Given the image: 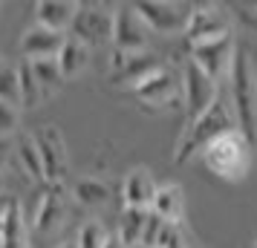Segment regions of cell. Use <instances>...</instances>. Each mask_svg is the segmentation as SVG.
<instances>
[{
	"mask_svg": "<svg viewBox=\"0 0 257 248\" xmlns=\"http://www.w3.org/2000/svg\"><path fill=\"white\" fill-rule=\"evenodd\" d=\"M225 87L231 95L240 133L251 144H257V52L248 44L237 47V58Z\"/></svg>",
	"mask_w": 257,
	"mask_h": 248,
	"instance_id": "2",
	"label": "cell"
},
{
	"mask_svg": "<svg viewBox=\"0 0 257 248\" xmlns=\"http://www.w3.org/2000/svg\"><path fill=\"white\" fill-rule=\"evenodd\" d=\"M228 9H234L237 18H240L245 26H251V29L257 32V3H231Z\"/></svg>",
	"mask_w": 257,
	"mask_h": 248,
	"instance_id": "30",
	"label": "cell"
},
{
	"mask_svg": "<svg viewBox=\"0 0 257 248\" xmlns=\"http://www.w3.org/2000/svg\"><path fill=\"white\" fill-rule=\"evenodd\" d=\"M90 52H93V49L87 47V44H81V41H75V38L67 35V41H64V47H61V52H58V67H61V72H64L67 81L78 78V75L87 70Z\"/></svg>",
	"mask_w": 257,
	"mask_h": 248,
	"instance_id": "20",
	"label": "cell"
},
{
	"mask_svg": "<svg viewBox=\"0 0 257 248\" xmlns=\"http://www.w3.org/2000/svg\"><path fill=\"white\" fill-rule=\"evenodd\" d=\"M35 144L44 159V170H47V185H61L64 173L70 170V150H67V139L58 130V124H44L35 133Z\"/></svg>",
	"mask_w": 257,
	"mask_h": 248,
	"instance_id": "12",
	"label": "cell"
},
{
	"mask_svg": "<svg viewBox=\"0 0 257 248\" xmlns=\"http://www.w3.org/2000/svg\"><path fill=\"white\" fill-rule=\"evenodd\" d=\"M251 245H254V248H257V234H254V242H251Z\"/></svg>",
	"mask_w": 257,
	"mask_h": 248,
	"instance_id": "36",
	"label": "cell"
},
{
	"mask_svg": "<svg viewBox=\"0 0 257 248\" xmlns=\"http://www.w3.org/2000/svg\"><path fill=\"white\" fill-rule=\"evenodd\" d=\"M107 228L98 219H87V222L78 228V236H75V242L78 248H104L107 245Z\"/></svg>",
	"mask_w": 257,
	"mask_h": 248,
	"instance_id": "26",
	"label": "cell"
},
{
	"mask_svg": "<svg viewBox=\"0 0 257 248\" xmlns=\"http://www.w3.org/2000/svg\"><path fill=\"white\" fill-rule=\"evenodd\" d=\"M104 248H127V245H124V242H121L116 234H110V236H107V245H104Z\"/></svg>",
	"mask_w": 257,
	"mask_h": 248,
	"instance_id": "32",
	"label": "cell"
},
{
	"mask_svg": "<svg viewBox=\"0 0 257 248\" xmlns=\"http://www.w3.org/2000/svg\"><path fill=\"white\" fill-rule=\"evenodd\" d=\"M72 199L84 208H101L110 202V185L101 176H81L72 185Z\"/></svg>",
	"mask_w": 257,
	"mask_h": 248,
	"instance_id": "21",
	"label": "cell"
},
{
	"mask_svg": "<svg viewBox=\"0 0 257 248\" xmlns=\"http://www.w3.org/2000/svg\"><path fill=\"white\" fill-rule=\"evenodd\" d=\"M130 95L139 101L142 110L159 113V110H174L182 104V70H176L171 64H165L162 70H156L151 78H145L139 87H133Z\"/></svg>",
	"mask_w": 257,
	"mask_h": 248,
	"instance_id": "4",
	"label": "cell"
},
{
	"mask_svg": "<svg viewBox=\"0 0 257 248\" xmlns=\"http://www.w3.org/2000/svg\"><path fill=\"white\" fill-rule=\"evenodd\" d=\"M148 213L151 211H142V208H121L118 213V228L116 236L124 242L127 248L139 245L145 239V225H148Z\"/></svg>",
	"mask_w": 257,
	"mask_h": 248,
	"instance_id": "22",
	"label": "cell"
},
{
	"mask_svg": "<svg viewBox=\"0 0 257 248\" xmlns=\"http://www.w3.org/2000/svg\"><path fill=\"white\" fill-rule=\"evenodd\" d=\"M156 248H194V245L188 242L185 225H171V222H165V228H162V234H159V242H156Z\"/></svg>",
	"mask_w": 257,
	"mask_h": 248,
	"instance_id": "28",
	"label": "cell"
},
{
	"mask_svg": "<svg viewBox=\"0 0 257 248\" xmlns=\"http://www.w3.org/2000/svg\"><path fill=\"white\" fill-rule=\"evenodd\" d=\"M58 248H78V242H75V239H72V242H61Z\"/></svg>",
	"mask_w": 257,
	"mask_h": 248,
	"instance_id": "33",
	"label": "cell"
},
{
	"mask_svg": "<svg viewBox=\"0 0 257 248\" xmlns=\"http://www.w3.org/2000/svg\"><path fill=\"white\" fill-rule=\"evenodd\" d=\"M0 248H29V225L24 219V208L12 196H9L6 219L0 228Z\"/></svg>",
	"mask_w": 257,
	"mask_h": 248,
	"instance_id": "18",
	"label": "cell"
},
{
	"mask_svg": "<svg viewBox=\"0 0 257 248\" xmlns=\"http://www.w3.org/2000/svg\"><path fill=\"white\" fill-rule=\"evenodd\" d=\"M15 156H18V162H21V167H24V173L32 179V182H38V185H47L44 159H41V150H38L35 136H32V133H24V136L15 142Z\"/></svg>",
	"mask_w": 257,
	"mask_h": 248,
	"instance_id": "19",
	"label": "cell"
},
{
	"mask_svg": "<svg viewBox=\"0 0 257 248\" xmlns=\"http://www.w3.org/2000/svg\"><path fill=\"white\" fill-rule=\"evenodd\" d=\"M29 67H32V75H35V81L41 84V90L47 98L58 93L61 87H64V72L58 67V58H41V61H29Z\"/></svg>",
	"mask_w": 257,
	"mask_h": 248,
	"instance_id": "23",
	"label": "cell"
},
{
	"mask_svg": "<svg viewBox=\"0 0 257 248\" xmlns=\"http://www.w3.org/2000/svg\"><path fill=\"white\" fill-rule=\"evenodd\" d=\"M21 127V107L0 101V139H12Z\"/></svg>",
	"mask_w": 257,
	"mask_h": 248,
	"instance_id": "27",
	"label": "cell"
},
{
	"mask_svg": "<svg viewBox=\"0 0 257 248\" xmlns=\"http://www.w3.org/2000/svg\"><path fill=\"white\" fill-rule=\"evenodd\" d=\"M0 190H3V173H0Z\"/></svg>",
	"mask_w": 257,
	"mask_h": 248,
	"instance_id": "35",
	"label": "cell"
},
{
	"mask_svg": "<svg viewBox=\"0 0 257 248\" xmlns=\"http://www.w3.org/2000/svg\"><path fill=\"white\" fill-rule=\"evenodd\" d=\"M151 211L159 213L171 225H185V190H182V185H176V182L159 185Z\"/></svg>",
	"mask_w": 257,
	"mask_h": 248,
	"instance_id": "17",
	"label": "cell"
},
{
	"mask_svg": "<svg viewBox=\"0 0 257 248\" xmlns=\"http://www.w3.org/2000/svg\"><path fill=\"white\" fill-rule=\"evenodd\" d=\"M231 35V15L225 6L220 3H199L191 9V18H188L185 26V44L194 47V44H205V41H217V38Z\"/></svg>",
	"mask_w": 257,
	"mask_h": 248,
	"instance_id": "9",
	"label": "cell"
},
{
	"mask_svg": "<svg viewBox=\"0 0 257 248\" xmlns=\"http://www.w3.org/2000/svg\"><path fill=\"white\" fill-rule=\"evenodd\" d=\"M15 153V144L12 139H0V173H3V167L9 165V159Z\"/></svg>",
	"mask_w": 257,
	"mask_h": 248,
	"instance_id": "31",
	"label": "cell"
},
{
	"mask_svg": "<svg viewBox=\"0 0 257 248\" xmlns=\"http://www.w3.org/2000/svg\"><path fill=\"white\" fill-rule=\"evenodd\" d=\"M133 9L139 12L145 26L156 35H185L191 3H174V0H136Z\"/></svg>",
	"mask_w": 257,
	"mask_h": 248,
	"instance_id": "7",
	"label": "cell"
},
{
	"mask_svg": "<svg viewBox=\"0 0 257 248\" xmlns=\"http://www.w3.org/2000/svg\"><path fill=\"white\" fill-rule=\"evenodd\" d=\"M220 93H222V84L208 78L194 61H185V67H182V110H185V124L194 121L197 116H202L217 101Z\"/></svg>",
	"mask_w": 257,
	"mask_h": 248,
	"instance_id": "8",
	"label": "cell"
},
{
	"mask_svg": "<svg viewBox=\"0 0 257 248\" xmlns=\"http://www.w3.org/2000/svg\"><path fill=\"white\" fill-rule=\"evenodd\" d=\"M21 110H35L47 101V95L41 90V84L35 81V75H32V67H29V61H21Z\"/></svg>",
	"mask_w": 257,
	"mask_h": 248,
	"instance_id": "24",
	"label": "cell"
},
{
	"mask_svg": "<svg viewBox=\"0 0 257 248\" xmlns=\"http://www.w3.org/2000/svg\"><path fill=\"white\" fill-rule=\"evenodd\" d=\"M75 15H78L75 0H38L35 3V24L61 35H70Z\"/></svg>",
	"mask_w": 257,
	"mask_h": 248,
	"instance_id": "16",
	"label": "cell"
},
{
	"mask_svg": "<svg viewBox=\"0 0 257 248\" xmlns=\"http://www.w3.org/2000/svg\"><path fill=\"white\" fill-rule=\"evenodd\" d=\"M67 216V199H64V190L61 185H44L41 196H38L35 213H32V228L41 234L55 231Z\"/></svg>",
	"mask_w": 257,
	"mask_h": 248,
	"instance_id": "15",
	"label": "cell"
},
{
	"mask_svg": "<svg viewBox=\"0 0 257 248\" xmlns=\"http://www.w3.org/2000/svg\"><path fill=\"white\" fill-rule=\"evenodd\" d=\"M237 47L240 44L234 41V35L205 41V44H194V47H188V61H194L208 78H214L217 84L225 87L228 75H231L234 58H237Z\"/></svg>",
	"mask_w": 257,
	"mask_h": 248,
	"instance_id": "6",
	"label": "cell"
},
{
	"mask_svg": "<svg viewBox=\"0 0 257 248\" xmlns=\"http://www.w3.org/2000/svg\"><path fill=\"white\" fill-rule=\"evenodd\" d=\"M251 147L254 144L245 139L240 130H231L220 136L217 142H211L205 150H202V165L208 167L211 173L222 182H243L248 176V170H251Z\"/></svg>",
	"mask_w": 257,
	"mask_h": 248,
	"instance_id": "3",
	"label": "cell"
},
{
	"mask_svg": "<svg viewBox=\"0 0 257 248\" xmlns=\"http://www.w3.org/2000/svg\"><path fill=\"white\" fill-rule=\"evenodd\" d=\"M231 130H240V124H237V113H234L228 87H222L217 101L202 116H197L194 121H188L182 127V133H179V139L174 144V165H185L194 156H202V150L211 142H217L220 136Z\"/></svg>",
	"mask_w": 257,
	"mask_h": 248,
	"instance_id": "1",
	"label": "cell"
},
{
	"mask_svg": "<svg viewBox=\"0 0 257 248\" xmlns=\"http://www.w3.org/2000/svg\"><path fill=\"white\" fill-rule=\"evenodd\" d=\"M162 228H165V219L159 216V213L151 211V213H148V225H145V239H142V245H153V248H156Z\"/></svg>",
	"mask_w": 257,
	"mask_h": 248,
	"instance_id": "29",
	"label": "cell"
},
{
	"mask_svg": "<svg viewBox=\"0 0 257 248\" xmlns=\"http://www.w3.org/2000/svg\"><path fill=\"white\" fill-rule=\"evenodd\" d=\"M67 35L61 32H52L47 26L32 24L26 29L21 41H18V52L24 55V61H41V58H58L61 47H64Z\"/></svg>",
	"mask_w": 257,
	"mask_h": 248,
	"instance_id": "14",
	"label": "cell"
},
{
	"mask_svg": "<svg viewBox=\"0 0 257 248\" xmlns=\"http://www.w3.org/2000/svg\"><path fill=\"white\" fill-rule=\"evenodd\" d=\"M113 26H116V6L78 3V15L72 21L70 38L95 49V47H104V44H113Z\"/></svg>",
	"mask_w": 257,
	"mask_h": 248,
	"instance_id": "5",
	"label": "cell"
},
{
	"mask_svg": "<svg viewBox=\"0 0 257 248\" xmlns=\"http://www.w3.org/2000/svg\"><path fill=\"white\" fill-rule=\"evenodd\" d=\"M151 29L145 26L133 3H116V26H113V52L121 55H139L148 52Z\"/></svg>",
	"mask_w": 257,
	"mask_h": 248,
	"instance_id": "11",
	"label": "cell"
},
{
	"mask_svg": "<svg viewBox=\"0 0 257 248\" xmlns=\"http://www.w3.org/2000/svg\"><path fill=\"white\" fill-rule=\"evenodd\" d=\"M165 64L159 55H153L151 49L148 52H139V55H121V52H110V72H107V81L113 87H139L145 78H151L156 70H162Z\"/></svg>",
	"mask_w": 257,
	"mask_h": 248,
	"instance_id": "10",
	"label": "cell"
},
{
	"mask_svg": "<svg viewBox=\"0 0 257 248\" xmlns=\"http://www.w3.org/2000/svg\"><path fill=\"white\" fill-rule=\"evenodd\" d=\"M0 101L21 107V70L0 61Z\"/></svg>",
	"mask_w": 257,
	"mask_h": 248,
	"instance_id": "25",
	"label": "cell"
},
{
	"mask_svg": "<svg viewBox=\"0 0 257 248\" xmlns=\"http://www.w3.org/2000/svg\"><path fill=\"white\" fill-rule=\"evenodd\" d=\"M156 179H153L151 167L136 165L124 173V182H121V199H124V208H142V211H151L153 199H156Z\"/></svg>",
	"mask_w": 257,
	"mask_h": 248,
	"instance_id": "13",
	"label": "cell"
},
{
	"mask_svg": "<svg viewBox=\"0 0 257 248\" xmlns=\"http://www.w3.org/2000/svg\"><path fill=\"white\" fill-rule=\"evenodd\" d=\"M133 248H153V245H142V242H139V245H133Z\"/></svg>",
	"mask_w": 257,
	"mask_h": 248,
	"instance_id": "34",
	"label": "cell"
}]
</instances>
